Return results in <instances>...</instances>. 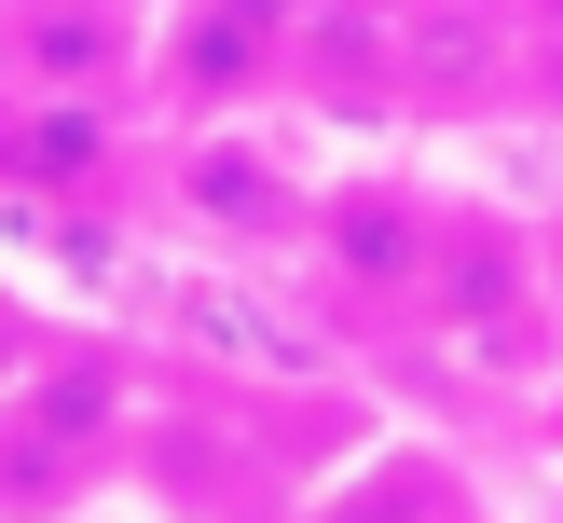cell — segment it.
<instances>
[{"label":"cell","mask_w":563,"mask_h":523,"mask_svg":"<svg viewBox=\"0 0 563 523\" xmlns=\"http://www.w3.org/2000/svg\"><path fill=\"white\" fill-rule=\"evenodd\" d=\"M137 455V345L124 330H42L0 385V523H82Z\"/></svg>","instance_id":"obj_1"},{"label":"cell","mask_w":563,"mask_h":523,"mask_svg":"<svg viewBox=\"0 0 563 523\" xmlns=\"http://www.w3.org/2000/svg\"><path fill=\"white\" fill-rule=\"evenodd\" d=\"M454 372L537 385L563 372V303H550V235L537 207H495V193H440V248H427V303H412Z\"/></svg>","instance_id":"obj_2"},{"label":"cell","mask_w":563,"mask_h":523,"mask_svg":"<svg viewBox=\"0 0 563 523\" xmlns=\"http://www.w3.org/2000/svg\"><path fill=\"white\" fill-rule=\"evenodd\" d=\"M427 248H440V193L399 179V165H344V179H317V220H302L289 262L317 275L330 317L412 330V303H427Z\"/></svg>","instance_id":"obj_3"},{"label":"cell","mask_w":563,"mask_h":523,"mask_svg":"<svg viewBox=\"0 0 563 523\" xmlns=\"http://www.w3.org/2000/svg\"><path fill=\"white\" fill-rule=\"evenodd\" d=\"M165 207L192 248H234V262H289L302 220H317V165H289L262 138V110L234 124H179L165 138Z\"/></svg>","instance_id":"obj_4"},{"label":"cell","mask_w":563,"mask_h":523,"mask_svg":"<svg viewBox=\"0 0 563 523\" xmlns=\"http://www.w3.org/2000/svg\"><path fill=\"white\" fill-rule=\"evenodd\" d=\"M302 0H152V110L165 124H234L289 97Z\"/></svg>","instance_id":"obj_5"},{"label":"cell","mask_w":563,"mask_h":523,"mask_svg":"<svg viewBox=\"0 0 563 523\" xmlns=\"http://www.w3.org/2000/svg\"><path fill=\"white\" fill-rule=\"evenodd\" d=\"M399 110L412 124L522 110V0H399Z\"/></svg>","instance_id":"obj_6"},{"label":"cell","mask_w":563,"mask_h":523,"mask_svg":"<svg viewBox=\"0 0 563 523\" xmlns=\"http://www.w3.org/2000/svg\"><path fill=\"white\" fill-rule=\"evenodd\" d=\"M137 152V110L124 97H27L0 83V193L14 207H97Z\"/></svg>","instance_id":"obj_7"},{"label":"cell","mask_w":563,"mask_h":523,"mask_svg":"<svg viewBox=\"0 0 563 523\" xmlns=\"http://www.w3.org/2000/svg\"><path fill=\"white\" fill-rule=\"evenodd\" d=\"M289 523H495V510H482V482H467L440 440L399 427V440H357V455L330 468Z\"/></svg>","instance_id":"obj_8"},{"label":"cell","mask_w":563,"mask_h":523,"mask_svg":"<svg viewBox=\"0 0 563 523\" xmlns=\"http://www.w3.org/2000/svg\"><path fill=\"white\" fill-rule=\"evenodd\" d=\"M537 235H550V303H563V207H537Z\"/></svg>","instance_id":"obj_9"}]
</instances>
